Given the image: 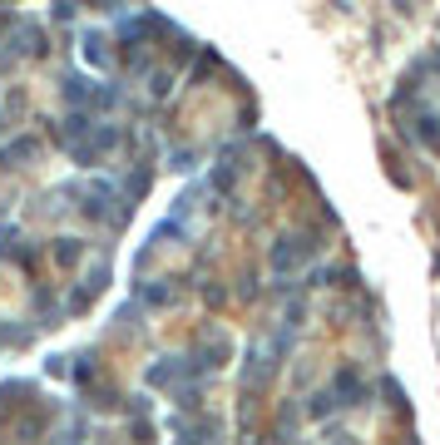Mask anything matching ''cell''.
Wrapping results in <instances>:
<instances>
[{"label":"cell","instance_id":"cell-1","mask_svg":"<svg viewBox=\"0 0 440 445\" xmlns=\"http://www.w3.org/2000/svg\"><path fill=\"white\" fill-rule=\"evenodd\" d=\"M312 252H317V242H312L307 232H292V237H277V242H272V257H267V262H272V272L282 277V272H297Z\"/></svg>","mask_w":440,"mask_h":445},{"label":"cell","instance_id":"cell-2","mask_svg":"<svg viewBox=\"0 0 440 445\" xmlns=\"http://www.w3.org/2000/svg\"><path fill=\"white\" fill-rule=\"evenodd\" d=\"M60 95H65L70 104H100V109H109V104H114V90H104V85H90L85 75H65Z\"/></svg>","mask_w":440,"mask_h":445},{"label":"cell","instance_id":"cell-3","mask_svg":"<svg viewBox=\"0 0 440 445\" xmlns=\"http://www.w3.org/2000/svg\"><path fill=\"white\" fill-rule=\"evenodd\" d=\"M331 401H336V406H361V401H366V381H361V371H356V366H341V371H336V376H331Z\"/></svg>","mask_w":440,"mask_h":445},{"label":"cell","instance_id":"cell-4","mask_svg":"<svg viewBox=\"0 0 440 445\" xmlns=\"http://www.w3.org/2000/svg\"><path fill=\"white\" fill-rule=\"evenodd\" d=\"M114 144H119V129H114V124H95V134H90L85 144H75V159H80V163H100Z\"/></svg>","mask_w":440,"mask_h":445},{"label":"cell","instance_id":"cell-5","mask_svg":"<svg viewBox=\"0 0 440 445\" xmlns=\"http://www.w3.org/2000/svg\"><path fill=\"white\" fill-rule=\"evenodd\" d=\"M193 366H183V356H159L154 366H149V386H173L178 376H188Z\"/></svg>","mask_w":440,"mask_h":445},{"label":"cell","instance_id":"cell-6","mask_svg":"<svg viewBox=\"0 0 440 445\" xmlns=\"http://www.w3.org/2000/svg\"><path fill=\"white\" fill-rule=\"evenodd\" d=\"M109 198H114V188L104 178H95V183L85 188V203H80V208H85L90 218H104V213H109Z\"/></svg>","mask_w":440,"mask_h":445},{"label":"cell","instance_id":"cell-7","mask_svg":"<svg viewBox=\"0 0 440 445\" xmlns=\"http://www.w3.org/2000/svg\"><path fill=\"white\" fill-rule=\"evenodd\" d=\"M80 50H85V60H90V65H95V70H109V40H104V35H100V30H90V35H85V45H80Z\"/></svg>","mask_w":440,"mask_h":445},{"label":"cell","instance_id":"cell-8","mask_svg":"<svg viewBox=\"0 0 440 445\" xmlns=\"http://www.w3.org/2000/svg\"><path fill=\"white\" fill-rule=\"evenodd\" d=\"M35 154V139H15L10 149H0V163H10V159H30Z\"/></svg>","mask_w":440,"mask_h":445},{"label":"cell","instance_id":"cell-9","mask_svg":"<svg viewBox=\"0 0 440 445\" xmlns=\"http://www.w3.org/2000/svg\"><path fill=\"white\" fill-rule=\"evenodd\" d=\"M144 302L149 307H163V302H173V292L168 287H144Z\"/></svg>","mask_w":440,"mask_h":445},{"label":"cell","instance_id":"cell-10","mask_svg":"<svg viewBox=\"0 0 440 445\" xmlns=\"http://www.w3.org/2000/svg\"><path fill=\"white\" fill-rule=\"evenodd\" d=\"M331 406H336V401H331V391H317V396H312V416H327Z\"/></svg>","mask_w":440,"mask_h":445},{"label":"cell","instance_id":"cell-11","mask_svg":"<svg viewBox=\"0 0 440 445\" xmlns=\"http://www.w3.org/2000/svg\"><path fill=\"white\" fill-rule=\"evenodd\" d=\"M75 257H80V242H75V237H65V247H60V262H75Z\"/></svg>","mask_w":440,"mask_h":445},{"label":"cell","instance_id":"cell-12","mask_svg":"<svg viewBox=\"0 0 440 445\" xmlns=\"http://www.w3.org/2000/svg\"><path fill=\"white\" fill-rule=\"evenodd\" d=\"M0 129H5V114H0Z\"/></svg>","mask_w":440,"mask_h":445}]
</instances>
